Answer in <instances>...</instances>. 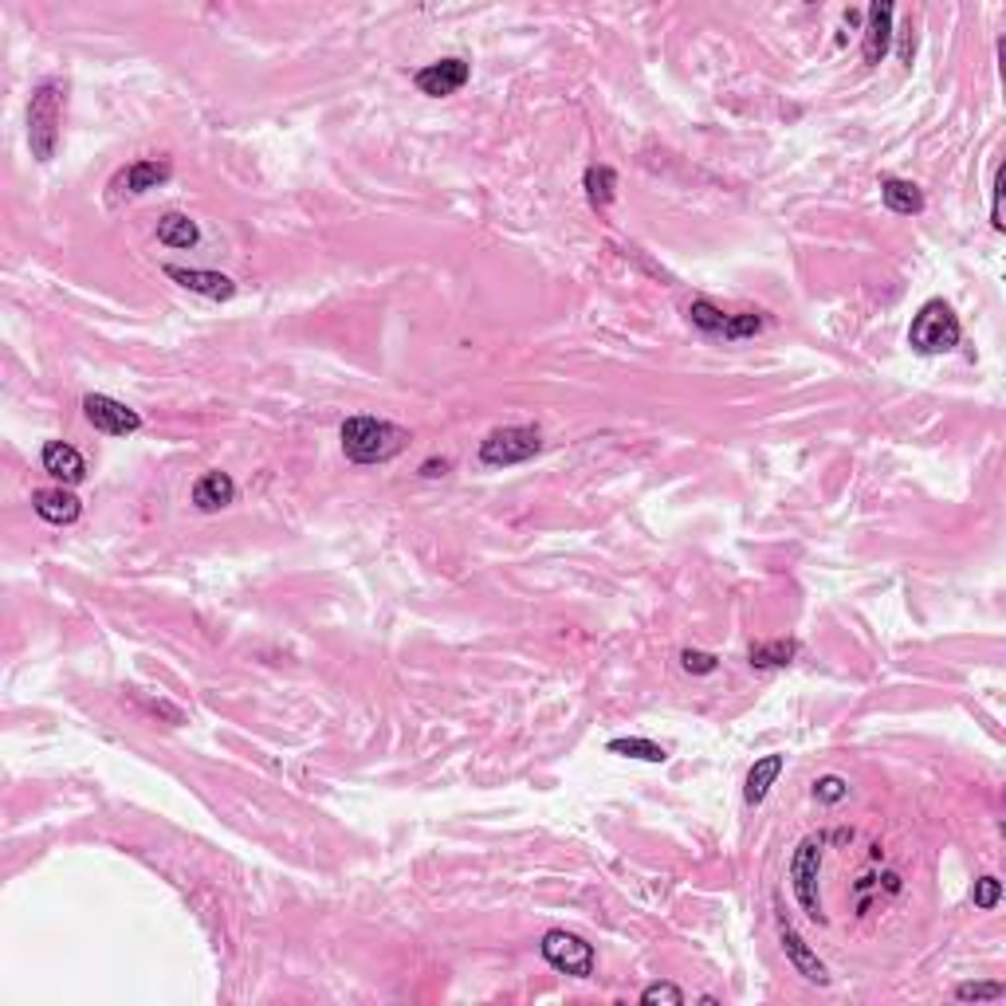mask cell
<instances>
[{
	"label": "cell",
	"instance_id": "18",
	"mask_svg": "<svg viewBox=\"0 0 1006 1006\" xmlns=\"http://www.w3.org/2000/svg\"><path fill=\"white\" fill-rule=\"evenodd\" d=\"M154 236H158V244H165V248H193V244L201 241V229H197V221L185 217V212H165V217H158Z\"/></svg>",
	"mask_w": 1006,
	"mask_h": 1006
},
{
	"label": "cell",
	"instance_id": "11",
	"mask_svg": "<svg viewBox=\"0 0 1006 1006\" xmlns=\"http://www.w3.org/2000/svg\"><path fill=\"white\" fill-rule=\"evenodd\" d=\"M161 272L170 275L173 283H182L185 292L205 295V299H232L236 295V280H229L224 272H209V268H177V263H165Z\"/></svg>",
	"mask_w": 1006,
	"mask_h": 1006
},
{
	"label": "cell",
	"instance_id": "15",
	"mask_svg": "<svg viewBox=\"0 0 1006 1006\" xmlns=\"http://www.w3.org/2000/svg\"><path fill=\"white\" fill-rule=\"evenodd\" d=\"M32 512L51 527H68L79 519L83 503H79V495L68 492V488H40V492H32Z\"/></svg>",
	"mask_w": 1006,
	"mask_h": 1006
},
{
	"label": "cell",
	"instance_id": "1",
	"mask_svg": "<svg viewBox=\"0 0 1006 1006\" xmlns=\"http://www.w3.org/2000/svg\"><path fill=\"white\" fill-rule=\"evenodd\" d=\"M339 437H343V456L351 464H385L409 444V433L402 425L385 421V417H366V413L346 417Z\"/></svg>",
	"mask_w": 1006,
	"mask_h": 1006
},
{
	"label": "cell",
	"instance_id": "7",
	"mask_svg": "<svg viewBox=\"0 0 1006 1006\" xmlns=\"http://www.w3.org/2000/svg\"><path fill=\"white\" fill-rule=\"evenodd\" d=\"M83 417H87V425H91L95 433H107V437H131L142 429L138 413H134L131 405L107 397V393H87V397H83Z\"/></svg>",
	"mask_w": 1006,
	"mask_h": 1006
},
{
	"label": "cell",
	"instance_id": "24",
	"mask_svg": "<svg viewBox=\"0 0 1006 1006\" xmlns=\"http://www.w3.org/2000/svg\"><path fill=\"white\" fill-rule=\"evenodd\" d=\"M1003 995H1006L1003 983H959L956 986L959 1003H998Z\"/></svg>",
	"mask_w": 1006,
	"mask_h": 1006
},
{
	"label": "cell",
	"instance_id": "22",
	"mask_svg": "<svg viewBox=\"0 0 1006 1006\" xmlns=\"http://www.w3.org/2000/svg\"><path fill=\"white\" fill-rule=\"evenodd\" d=\"M688 322H692L696 331H704V334H724L727 311H724V307H715L712 299H692V303H688Z\"/></svg>",
	"mask_w": 1006,
	"mask_h": 1006
},
{
	"label": "cell",
	"instance_id": "4",
	"mask_svg": "<svg viewBox=\"0 0 1006 1006\" xmlns=\"http://www.w3.org/2000/svg\"><path fill=\"white\" fill-rule=\"evenodd\" d=\"M822 854H825V837H802L790 857V888H795V900L802 905V912L818 924H825V908H822V888H818V876H822Z\"/></svg>",
	"mask_w": 1006,
	"mask_h": 1006
},
{
	"label": "cell",
	"instance_id": "2",
	"mask_svg": "<svg viewBox=\"0 0 1006 1006\" xmlns=\"http://www.w3.org/2000/svg\"><path fill=\"white\" fill-rule=\"evenodd\" d=\"M63 79H40L32 87L28 99V146L36 161H51L56 158V146H60V122H63Z\"/></svg>",
	"mask_w": 1006,
	"mask_h": 1006
},
{
	"label": "cell",
	"instance_id": "28",
	"mask_svg": "<svg viewBox=\"0 0 1006 1006\" xmlns=\"http://www.w3.org/2000/svg\"><path fill=\"white\" fill-rule=\"evenodd\" d=\"M641 1003L645 1006H653V1003H668V1006H680L685 1003V991L676 983H649L641 991Z\"/></svg>",
	"mask_w": 1006,
	"mask_h": 1006
},
{
	"label": "cell",
	"instance_id": "20",
	"mask_svg": "<svg viewBox=\"0 0 1006 1006\" xmlns=\"http://www.w3.org/2000/svg\"><path fill=\"white\" fill-rule=\"evenodd\" d=\"M582 189L594 209H610L617 197V173L610 170V165H590V170L582 173Z\"/></svg>",
	"mask_w": 1006,
	"mask_h": 1006
},
{
	"label": "cell",
	"instance_id": "25",
	"mask_svg": "<svg viewBox=\"0 0 1006 1006\" xmlns=\"http://www.w3.org/2000/svg\"><path fill=\"white\" fill-rule=\"evenodd\" d=\"M971 900H976V908H983V912L998 908V900H1003V881H998V876H979L976 888H971Z\"/></svg>",
	"mask_w": 1006,
	"mask_h": 1006
},
{
	"label": "cell",
	"instance_id": "8",
	"mask_svg": "<svg viewBox=\"0 0 1006 1006\" xmlns=\"http://www.w3.org/2000/svg\"><path fill=\"white\" fill-rule=\"evenodd\" d=\"M173 177V161L170 158H138L131 165H122L119 173L111 177V193L114 197H142V193L161 189V185Z\"/></svg>",
	"mask_w": 1006,
	"mask_h": 1006
},
{
	"label": "cell",
	"instance_id": "26",
	"mask_svg": "<svg viewBox=\"0 0 1006 1006\" xmlns=\"http://www.w3.org/2000/svg\"><path fill=\"white\" fill-rule=\"evenodd\" d=\"M680 668H685V673H692V676H708V673H715V668H720V657L704 653V649H685V653H680Z\"/></svg>",
	"mask_w": 1006,
	"mask_h": 1006
},
{
	"label": "cell",
	"instance_id": "21",
	"mask_svg": "<svg viewBox=\"0 0 1006 1006\" xmlns=\"http://www.w3.org/2000/svg\"><path fill=\"white\" fill-rule=\"evenodd\" d=\"M610 754H622V759H641V763H664L668 751L653 739H641V735H629V739H610L605 747Z\"/></svg>",
	"mask_w": 1006,
	"mask_h": 1006
},
{
	"label": "cell",
	"instance_id": "12",
	"mask_svg": "<svg viewBox=\"0 0 1006 1006\" xmlns=\"http://www.w3.org/2000/svg\"><path fill=\"white\" fill-rule=\"evenodd\" d=\"M893 16H896V9L888 4V0H876V4H869V12H866V44H861V56H866L869 68H876V63L888 56V44H893Z\"/></svg>",
	"mask_w": 1006,
	"mask_h": 1006
},
{
	"label": "cell",
	"instance_id": "30",
	"mask_svg": "<svg viewBox=\"0 0 1006 1006\" xmlns=\"http://www.w3.org/2000/svg\"><path fill=\"white\" fill-rule=\"evenodd\" d=\"M449 468H453V461H449V456H429V461H425L417 473H421L425 480H437V476H444Z\"/></svg>",
	"mask_w": 1006,
	"mask_h": 1006
},
{
	"label": "cell",
	"instance_id": "16",
	"mask_svg": "<svg viewBox=\"0 0 1006 1006\" xmlns=\"http://www.w3.org/2000/svg\"><path fill=\"white\" fill-rule=\"evenodd\" d=\"M786 766V754H763V759H754V766L747 771V783H744V802L747 806H759L766 795H771V786L778 783V775H783Z\"/></svg>",
	"mask_w": 1006,
	"mask_h": 1006
},
{
	"label": "cell",
	"instance_id": "3",
	"mask_svg": "<svg viewBox=\"0 0 1006 1006\" xmlns=\"http://www.w3.org/2000/svg\"><path fill=\"white\" fill-rule=\"evenodd\" d=\"M959 339H964V327H959V315L952 311V303L928 299L924 307L912 315V327H908V346H912V351L947 354V351H956Z\"/></svg>",
	"mask_w": 1006,
	"mask_h": 1006
},
{
	"label": "cell",
	"instance_id": "29",
	"mask_svg": "<svg viewBox=\"0 0 1006 1006\" xmlns=\"http://www.w3.org/2000/svg\"><path fill=\"white\" fill-rule=\"evenodd\" d=\"M991 224H995V232H1003V170L995 173V185H991Z\"/></svg>",
	"mask_w": 1006,
	"mask_h": 1006
},
{
	"label": "cell",
	"instance_id": "27",
	"mask_svg": "<svg viewBox=\"0 0 1006 1006\" xmlns=\"http://www.w3.org/2000/svg\"><path fill=\"white\" fill-rule=\"evenodd\" d=\"M846 795H849V783L842 775H822L814 783V798H818V802H825V806L842 802Z\"/></svg>",
	"mask_w": 1006,
	"mask_h": 1006
},
{
	"label": "cell",
	"instance_id": "9",
	"mask_svg": "<svg viewBox=\"0 0 1006 1006\" xmlns=\"http://www.w3.org/2000/svg\"><path fill=\"white\" fill-rule=\"evenodd\" d=\"M468 75H473V68L464 60H456V56H449V60H437V63H425L417 75H413V83H417V91L429 95V99H444V95H456L468 83Z\"/></svg>",
	"mask_w": 1006,
	"mask_h": 1006
},
{
	"label": "cell",
	"instance_id": "14",
	"mask_svg": "<svg viewBox=\"0 0 1006 1006\" xmlns=\"http://www.w3.org/2000/svg\"><path fill=\"white\" fill-rule=\"evenodd\" d=\"M232 500H236V480L229 473H221V468H209L205 476H197V483H193L189 492V503L201 515L224 512Z\"/></svg>",
	"mask_w": 1006,
	"mask_h": 1006
},
{
	"label": "cell",
	"instance_id": "10",
	"mask_svg": "<svg viewBox=\"0 0 1006 1006\" xmlns=\"http://www.w3.org/2000/svg\"><path fill=\"white\" fill-rule=\"evenodd\" d=\"M778 944H783V956L790 959V967H795V971L806 979V983L830 986V971H825V964L818 959V952H814L810 944H806V940L798 936V932H795L790 924H786V920H778Z\"/></svg>",
	"mask_w": 1006,
	"mask_h": 1006
},
{
	"label": "cell",
	"instance_id": "5",
	"mask_svg": "<svg viewBox=\"0 0 1006 1006\" xmlns=\"http://www.w3.org/2000/svg\"><path fill=\"white\" fill-rule=\"evenodd\" d=\"M539 449H543V433L535 425H503L480 441V464L483 468H512V464L539 456Z\"/></svg>",
	"mask_w": 1006,
	"mask_h": 1006
},
{
	"label": "cell",
	"instance_id": "6",
	"mask_svg": "<svg viewBox=\"0 0 1006 1006\" xmlns=\"http://www.w3.org/2000/svg\"><path fill=\"white\" fill-rule=\"evenodd\" d=\"M539 952H543V959L554 971H563V976H574V979H590L598 967L594 944H586L582 936L563 932V928H551L543 936V944H539Z\"/></svg>",
	"mask_w": 1006,
	"mask_h": 1006
},
{
	"label": "cell",
	"instance_id": "23",
	"mask_svg": "<svg viewBox=\"0 0 1006 1006\" xmlns=\"http://www.w3.org/2000/svg\"><path fill=\"white\" fill-rule=\"evenodd\" d=\"M766 327V315L763 311H735L727 315L724 322V334L720 339H727V343H739V339H754V334Z\"/></svg>",
	"mask_w": 1006,
	"mask_h": 1006
},
{
	"label": "cell",
	"instance_id": "19",
	"mask_svg": "<svg viewBox=\"0 0 1006 1006\" xmlns=\"http://www.w3.org/2000/svg\"><path fill=\"white\" fill-rule=\"evenodd\" d=\"M798 657V641L778 637V641H759L747 649V664L751 668H786Z\"/></svg>",
	"mask_w": 1006,
	"mask_h": 1006
},
{
	"label": "cell",
	"instance_id": "13",
	"mask_svg": "<svg viewBox=\"0 0 1006 1006\" xmlns=\"http://www.w3.org/2000/svg\"><path fill=\"white\" fill-rule=\"evenodd\" d=\"M40 464H44V473L60 483V488H71V483H79L83 476H87V461H83L79 449H75V444H68V441H48V444H44Z\"/></svg>",
	"mask_w": 1006,
	"mask_h": 1006
},
{
	"label": "cell",
	"instance_id": "17",
	"mask_svg": "<svg viewBox=\"0 0 1006 1006\" xmlns=\"http://www.w3.org/2000/svg\"><path fill=\"white\" fill-rule=\"evenodd\" d=\"M881 201L896 217H916V212H924V189L916 182H905V177H881Z\"/></svg>",
	"mask_w": 1006,
	"mask_h": 1006
}]
</instances>
